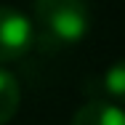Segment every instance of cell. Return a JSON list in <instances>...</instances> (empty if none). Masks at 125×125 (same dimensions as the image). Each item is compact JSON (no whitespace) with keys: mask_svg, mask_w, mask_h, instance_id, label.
Listing matches in <instances>:
<instances>
[{"mask_svg":"<svg viewBox=\"0 0 125 125\" xmlns=\"http://www.w3.org/2000/svg\"><path fill=\"white\" fill-rule=\"evenodd\" d=\"M72 125H125V109L104 99L83 104L72 117Z\"/></svg>","mask_w":125,"mask_h":125,"instance_id":"cell-3","label":"cell"},{"mask_svg":"<svg viewBox=\"0 0 125 125\" xmlns=\"http://www.w3.org/2000/svg\"><path fill=\"white\" fill-rule=\"evenodd\" d=\"M32 45H35L32 21L21 11L0 5V61L21 59Z\"/></svg>","mask_w":125,"mask_h":125,"instance_id":"cell-2","label":"cell"},{"mask_svg":"<svg viewBox=\"0 0 125 125\" xmlns=\"http://www.w3.org/2000/svg\"><path fill=\"white\" fill-rule=\"evenodd\" d=\"M32 29L45 51L77 45L91 29V8L80 0H37Z\"/></svg>","mask_w":125,"mask_h":125,"instance_id":"cell-1","label":"cell"},{"mask_svg":"<svg viewBox=\"0 0 125 125\" xmlns=\"http://www.w3.org/2000/svg\"><path fill=\"white\" fill-rule=\"evenodd\" d=\"M19 101H21V88H19V80L11 75L8 69L0 67V125H5L19 109Z\"/></svg>","mask_w":125,"mask_h":125,"instance_id":"cell-4","label":"cell"},{"mask_svg":"<svg viewBox=\"0 0 125 125\" xmlns=\"http://www.w3.org/2000/svg\"><path fill=\"white\" fill-rule=\"evenodd\" d=\"M101 93L109 104H125V59H117L104 75H101Z\"/></svg>","mask_w":125,"mask_h":125,"instance_id":"cell-5","label":"cell"}]
</instances>
